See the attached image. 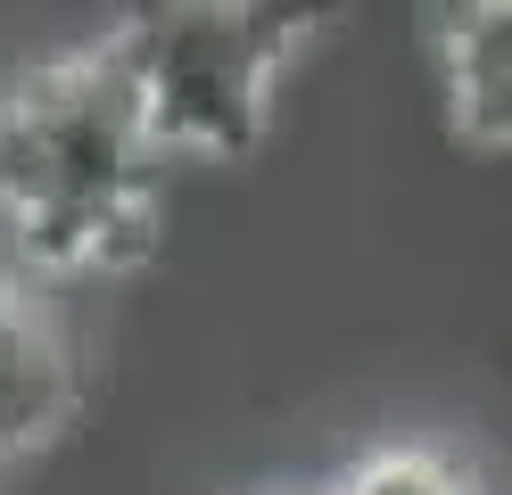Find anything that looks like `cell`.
<instances>
[{
  "instance_id": "6da1fadb",
  "label": "cell",
  "mask_w": 512,
  "mask_h": 495,
  "mask_svg": "<svg viewBox=\"0 0 512 495\" xmlns=\"http://www.w3.org/2000/svg\"><path fill=\"white\" fill-rule=\"evenodd\" d=\"M0 223L50 281L133 273L166 231V157L100 42L0 91Z\"/></svg>"
},
{
  "instance_id": "7a4b0ae2",
  "label": "cell",
  "mask_w": 512,
  "mask_h": 495,
  "mask_svg": "<svg viewBox=\"0 0 512 495\" xmlns=\"http://www.w3.org/2000/svg\"><path fill=\"white\" fill-rule=\"evenodd\" d=\"M314 17L256 0H157L116 17L100 50L157 157L240 165L273 132V91L298 66Z\"/></svg>"
},
{
  "instance_id": "3957f363",
  "label": "cell",
  "mask_w": 512,
  "mask_h": 495,
  "mask_svg": "<svg viewBox=\"0 0 512 495\" xmlns=\"http://www.w3.org/2000/svg\"><path fill=\"white\" fill-rule=\"evenodd\" d=\"M75 405H83V372L58 314L34 297V281L0 273V462L58 446Z\"/></svg>"
},
{
  "instance_id": "277c9868",
  "label": "cell",
  "mask_w": 512,
  "mask_h": 495,
  "mask_svg": "<svg viewBox=\"0 0 512 495\" xmlns=\"http://www.w3.org/2000/svg\"><path fill=\"white\" fill-rule=\"evenodd\" d=\"M438 75H446V108L471 149L504 157L512 141V9L504 0H471V9L438 17Z\"/></svg>"
},
{
  "instance_id": "5b68a950",
  "label": "cell",
  "mask_w": 512,
  "mask_h": 495,
  "mask_svg": "<svg viewBox=\"0 0 512 495\" xmlns=\"http://www.w3.org/2000/svg\"><path fill=\"white\" fill-rule=\"evenodd\" d=\"M331 495H479V487H471L446 454H430V446H380V454H364Z\"/></svg>"
}]
</instances>
